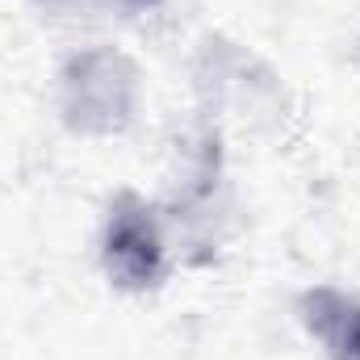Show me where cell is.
Listing matches in <instances>:
<instances>
[{"mask_svg":"<svg viewBox=\"0 0 360 360\" xmlns=\"http://www.w3.org/2000/svg\"><path fill=\"white\" fill-rule=\"evenodd\" d=\"M348 348H352V352L360 356V319L352 323V331H348Z\"/></svg>","mask_w":360,"mask_h":360,"instance_id":"1","label":"cell"}]
</instances>
